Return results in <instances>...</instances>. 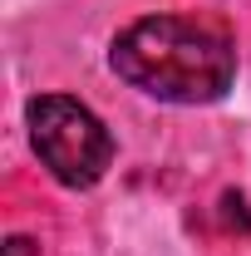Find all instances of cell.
I'll return each mask as SVG.
<instances>
[{"mask_svg": "<svg viewBox=\"0 0 251 256\" xmlns=\"http://www.w3.org/2000/svg\"><path fill=\"white\" fill-rule=\"evenodd\" d=\"M108 69L158 104H217L236 84V44L192 15H143L114 34Z\"/></svg>", "mask_w": 251, "mask_h": 256, "instance_id": "6da1fadb", "label": "cell"}, {"mask_svg": "<svg viewBox=\"0 0 251 256\" xmlns=\"http://www.w3.org/2000/svg\"><path fill=\"white\" fill-rule=\"evenodd\" d=\"M40 252V246H34L30 236H10V242H5V256H34Z\"/></svg>", "mask_w": 251, "mask_h": 256, "instance_id": "3957f363", "label": "cell"}, {"mask_svg": "<svg viewBox=\"0 0 251 256\" xmlns=\"http://www.w3.org/2000/svg\"><path fill=\"white\" fill-rule=\"evenodd\" d=\"M25 124H30V143L40 162L50 168V178L60 188H94L114 162V133L104 128L89 104L69 94H34L25 104Z\"/></svg>", "mask_w": 251, "mask_h": 256, "instance_id": "7a4b0ae2", "label": "cell"}]
</instances>
